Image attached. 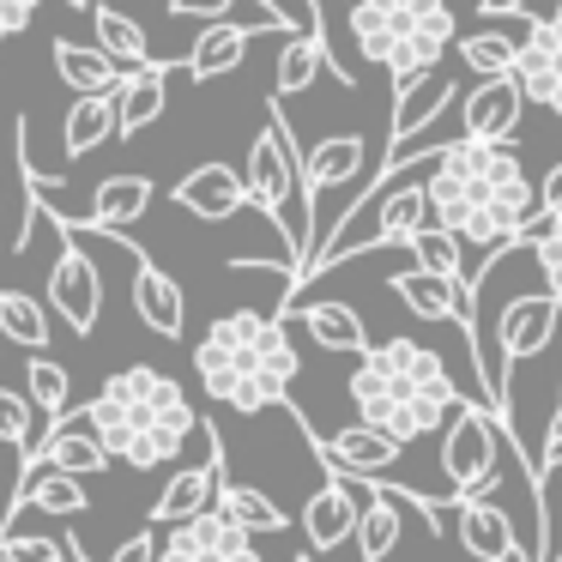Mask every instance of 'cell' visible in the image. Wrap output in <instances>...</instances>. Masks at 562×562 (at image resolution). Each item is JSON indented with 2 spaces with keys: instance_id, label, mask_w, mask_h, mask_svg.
Wrapping results in <instances>:
<instances>
[{
  "instance_id": "d4e9b609",
  "label": "cell",
  "mask_w": 562,
  "mask_h": 562,
  "mask_svg": "<svg viewBox=\"0 0 562 562\" xmlns=\"http://www.w3.org/2000/svg\"><path fill=\"white\" fill-rule=\"evenodd\" d=\"M218 514L236 526V532H248V538H279V532H291V514L279 508V496H267L260 484H224L218 490Z\"/></svg>"
},
{
  "instance_id": "6da1fadb",
  "label": "cell",
  "mask_w": 562,
  "mask_h": 562,
  "mask_svg": "<svg viewBox=\"0 0 562 562\" xmlns=\"http://www.w3.org/2000/svg\"><path fill=\"white\" fill-rule=\"evenodd\" d=\"M436 231L460 236V248H477L496 260L502 248H520V231L538 218V182L526 176L514 146H477L448 139L424 176Z\"/></svg>"
},
{
  "instance_id": "d6a6232c",
  "label": "cell",
  "mask_w": 562,
  "mask_h": 562,
  "mask_svg": "<svg viewBox=\"0 0 562 562\" xmlns=\"http://www.w3.org/2000/svg\"><path fill=\"white\" fill-rule=\"evenodd\" d=\"M405 255L417 260V272H429V279H448V284H472L465 279V248H460V236H448V231H436V224H424V231L405 243Z\"/></svg>"
},
{
  "instance_id": "7c38bea8",
  "label": "cell",
  "mask_w": 562,
  "mask_h": 562,
  "mask_svg": "<svg viewBox=\"0 0 562 562\" xmlns=\"http://www.w3.org/2000/svg\"><path fill=\"white\" fill-rule=\"evenodd\" d=\"M158 562H267V557H260L255 538L236 532V526L212 508L188 526H170V532L158 538Z\"/></svg>"
},
{
  "instance_id": "e0dca14e",
  "label": "cell",
  "mask_w": 562,
  "mask_h": 562,
  "mask_svg": "<svg viewBox=\"0 0 562 562\" xmlns=\"http://www.w3.org/2000/svg\"><path fill=\"white\" fill-rule=\"evenodd\" d=\"M127 260H134V315L146 321L158 339H182V333H188V296H182V284H176L164 267H151L139 248H127Z\"/></svg>"
},
{
  "instance_id": "74e56055",
  "label": "cell",
  "mask_w": 562,
  "mask_h": 562,
  "mask_svg": "<svg viewBox=\"0 0 562 562\" xmlns=\"http://www.w3.org/2000/svg\"><path fill=\"white\" fill-rule=\"evenodd\" d=\"M74 562H91L86 550H79V538H74ZM110 562H158V526H146V532L122 538V544L110 550Z\"/></svg>"
},
{
  "instance_id": "ab89813d",
  "label": "cell",
  "mask_w": 562,
  "mask_h": 562,
  "mask_svg": "<svg viewBox=\"0 0 562 562\" xmlns=\"http://www.w3.org/2000/svg\"><path fill=\"white\" fill-rule=\"evenodd\" d=\"M37 7H43V0H0V43L19 37V31L37 19Z\"/></svg>"
},
{
  "instance_id": "3957f363",
  "label": "cell",
  "mask_w": 562,
  "mask_h": 562,
  "mask_svg": "<svg viewBox=\"0 0 562 562\" xmlns=\"http://www.w3.org/2000/svg\"><path fill=\"white\" fill-rule=\"evenodd\" d=\"M345 393L357 405V424L393 436L400 448L448 429L453 412L465 405L460 381L448 375V357L424 339H387L375 351H363L351 381H345Z\"/></svg>"
},
{
  "instance_id": "bcb514c9",
  "label": "cell",
  "mask_w": 562,
  "mask_h": 562,
  "mask_svg": "<svg viewBox=\"0 0 562 562\" xmlns=\"http://www.w3.org/2000/svg\"><path fill=\"white\" fill-rule=\"evenodd\" d=\"M557 13H562V7H557Z\"/></svg>"
},
{
  "instance_id": "277c9868",
  "label": "cell",
  "mask_w": 562,
  "mask_h": 562,
  "mask_svg": "<svg viewBox=\"0 0 562 562\" xmlns=\"http://www.w3.org/2000/svg\"><path fill=\"white\" fill-rule=\"evenodd\" d=\"M303 357L291 351V327L284 315H260V308H236L218 315L194 345V375L206 400L231 405V412H267V405H291V381Z\"/></svg>"
},
{
  "instance_id": "4fadbf2b",
  "label": "cell",
  "mask_w": 562,
  "mask_h": 562,
  "mask_svg": "<svg viewBox=\"0 0 562 562\" xmlns=\"http://www.w3.org/2000/svg\"><path fill=\"white\" fill-rule=\"evenodd\" d=\"M514 79H520L526 103L562 115V13L532 19L520 37V55H514Z\"/></svg>"
},
{
  "instance_id": "b9f144b4",
  "label": "cell",
  "mask_w": 562,
  "mask_h": 562,
  "mask_svg": "<svg viewBox=\"0 0 562 562\" xmlns=\"http://www.w3.org/2000/svg\"><path fill=\"white\" fill-rule=\"evenodd\" d=\"M502 562H538V557H532V544H514V550H508V557H502Z\"/></svg>"
},
{
  "instance_id": "ee69618b",
  "label": "cell",
  "mask_w": 562,
  "mask_h": 562,
  "mask_svg": "<svg viewBox=\"0 0 562 562\" xmlns=\"http://www.w3.org/2000/svg\"><path fill=\"white\" fill-rule=\"evenodd\" d=\"M291 562H321V557H315V550H303V557H291Z\"/></svg>"
},
{
  "instance_id": "2e32d148",
  "label": "cell",
  "mask_w": 562,
  "mask_h": 562,
  "mask_svg": "<svg viewBox=\"0 0 562 562\" xmlns=\"http://www.w3.org/2000/svg\"><path fill=\"white\" fill-rule=\"evenodd\" d=\"M151 194H158V188H151V176H103L98 182V194H91V212L86 218H74L79 231L86 236H122L127 224H139L151 212ZM67 218V212H61Z\"/></svg>"
},
{
  "instance_id": "8d00e7d4",
  "label": "cell",
  "mask_w": 562,
  "mask_h": 562,
  "mask_svg": "<svg viewBox=\"0 0 562 562\" xmlns=\"http://www.w3.org/2000/svg\"><path fill=\"white\" fill-rule=\"evenodd\" d=\"M31 393H19V387H0V441H13L19 453L31 448Z\"/></svg>"
},
{
  "instance_id": "7a4b0ae2",
  "label": "cell",
  "mask_w": 562,
  "mask_h": 562,
  "mask_svg": "<svg viewBox=\"0 0 562 562\" xmlns=\"http://www.w3.org/2000/svg\"><path fill=\"white\" fill-rule=\"evenodd\" d=\"M91 436L110 448V460H122L127 472H158L176 465L194 436H206V417L188 400V387L176 375L151 363H127L98 387V400H86Z\"/></svg>"
},
{
  "instance_id": "44dd1931",
  "label": "cell",
  "mask_w": 562,
  "mask_h": 562,
  "mask_svg": "<svg viewBox=\"0 0 562 562\" xmlns=\"http://www.w3.org/2000/svg\"><path fill=\"white\" fill-rule=\"evenodd\" d=\"M321 74H327L333 86H345V91L357 86L351 67L333 61V43H327V37H291V43L279 49V79H272V91H279V98H296V91H308Z\"/></svg>"
},
{
  "instance_id": "ba28073f",
  "label": "cell",
  "mask_w": 562,
  "mask_h": 562,
  "mask_svg": "<svg viewBox=\"0 0 562 562\" xmlns=\"http://www.w3.org/2000/svg\"><path fill=\"white\" fill-rule=\"evenodd\" d=\"M43 212H49V206H43ZM49 218H55V212H49ZM55 231H61V255H55V267H49V308L67 321V333L91 339L98 321H103V272H98V260L79 248V236L67 231L61 218H55Z\"/></svg>"
},
{
  "instance_id": "836d02e7",
  "label": "cell",
  "mask_w": 562,
  "mask_h": 562,
  "mask_svg": "<svg viewBox=\"0 0 562 562\" xmlns=\"http://www.w3.org/2000/svg\"><path fill=\"white\" fill-rule=\"evenodd\" d=\"M25 393L37 405V417H49V429H55L67 417V405H74V375L55 357H25Z\"/></svg>"
},
{
  "instance_id": "52a82bcc",
  "label": "cell",
  "mask_w": 562,
  "mask_h": 562,
  "mask_svg": "<svg viewBox=\"0 0 562 562\" xmlns=\"http://www.w3.org/2000/svg\"><path fill=\"white\" fill-rule=\"evenodd\" d=\"M502 448H508V436H502L496 412H484V405H460L453 412V424L441 429V477H448L453 502L465 496H490L502 477ZM520 453V448H514ZM532 472V465H526ZM544 502V496H538Z\"/></svg>"
},
{
  "instance_id": "d6986e66",
  "label": "cell",
  "mask_w": 562,
  "mask_h": 562,
  "mask_svg": "<svg viewBox=\"0 0 562 562\" xmlns=\"http://www.w3.org/2000/svg\"><path fill=\"white\" fill-rule=\"evenodd\" d=\"M453 544H460L465 557H477V562H502L520 538H514V520H508L502 502L465 496V502H453Z\"/></svg>"
},
{
  "instance_id": "7bdbcfd3",
  "label": "cell",
  "mask_w": 562,
  "mask_h": 562,
  "mask_svg": "<svg viewBox=\"0 0 562 562\" xmlns=\"http://www.w3.org/2000/svg\"><path fill=\"white\" fill-rule=\"evenodd\" d=\"M61 7H74V13H86V7H98V0H61Z\"/></svg>"
},
{
  "instance_id": "1f68e13d",
  "label": "cell",
  "mask_w": 562,
  "mask_h": 562,
  "mask_svg": "<svg viewBox=\"0 0 562 562\" xmlns=\"http://www.w3.org/2000/svg\"><path fill=\"white\" fill-rule=\"evenodd\" d=\"M103 139H115V98H74V110L61 122L67 158H91Z\"/></svg>"
},
{
  "instance_id": "603a6c76",
  "label": "cell",
  "mask_w": 562,
  "mask_h": 562,
  "mask_svg": "<svg viewBox=\"0 0 562 562\" xmlns=\"http://www.w3.org/2000/svg\"><path fill=\"white\" fill-rule=\"evenodd\" d=\"M170 110V67H146V74H127L122 91H115V139L146 134L158 115Z\"/></svg>"
},
{
  "instance_id": "5bb4252c",
  "label": "cell",
  "mask_w": 562,
  "mask_h": 562,
  "mask_svg": "<svg viewBox=\"0 0 562 562\" xmlns=\"http://www.w3.org/2000/svg\"><path fill=\"white\" fill-rule=\"evenodd\" d=\"M357 520H363V496H357V484L339 472H327L315 484V496L303 502V538L315 544V557H327L345 538H357Z\"/></svg>"
},
{
  "instance_id": "d590c367",
  "label": "cell",
  "mask_w": 562,
  "mask_h": 562,
  "mask_svg": "<svg viewBox=\"0 0 562 562\" xmlns=\"http://www.w3.org/2000/svg\"><path fill=\"white\" fill-rule=\"evenodd\" d=\"M7 562H74V538H43V532H7L0 538Z\"/></svg>"
},
{
  "instance_id": "30bf717a",
  "label": "cell",
  "mask_w": 562,
  "mask_h": 562,
  "mask_svg": "<svg viewBox=\"0 0 562 562\" xmlns=\"http://www.w3.org/2000/svg\"><path fill=\"white\" fill-rule=\"evenodd\" d=\"M460 139H477V146H514L526 115V91L520 79H477L472 91H460Z\"/></svg>"
},
{
  "instance_id": "83f0119b",
  "label": "cell",
  "mask_w": 562,
  "mask_h": 562,
  "mask_svg": "<svg viewBox=\"0 0 562 562\" xmlns=\"http://www.w3.org/2000/svg\"><path fill=\"white\" fill-rule=\"evenodd\" d=\"M296 321L308 327V339H315L321 351H351V357L369 351V327L351 303H303Z\"/></svg>"
},
{
  "instance_id": "e575fe53",
  "label": "cell",
  "mask_w": 562,
  "mask_h": 562,
  "mask_svg": "<svg viewBox=\"0 0 562 562\" xmlns=\"http://www.w3.org/2000/svg\"><path fill=\"white\" fill-rule=\"evenodd\" d=\"M520 248H532V267L544 272V291L562 303V218L538 212V218L520 231Z\"/></svg>"
},
{
  "instance_id": "ac0fdd59",
  "label": "cell",
  "mask_w": 562,
  "mask_h": 562,
  "mask_svg": "<svg viewBox=\"0 0 562 562\" xmlns=\"http://www.w3.org/2000/svg\"><path fill=\"white\" fill-rule=\"evenodd\" d=\"M369 164V139L363 134H327L303 151V182H308V212L321 206V194L333 188H351Z\"/></svg>"
},
{
  "instance_id": "f1b7e54d",
  "label": "cell",
  "mask_w": 562,
  "mask_h": 562,
  "mask_svg": "<svg viewBox=\"0 0 562 562\" xmlns=\"http://www.w3.org/2000/svg\"><path fill=\"white\" fill-rule=\"evenodd\" d=\"M0 339L19 345L25 357H43V351H49V339H55L49 308H43L31 291H7V284H0Z\"/></svg>"
},
{
  "instance_id": "cb8c5ba5",
  "label": "cell",
  "mask_w": 562,
  "mask_h": 562,
  "mask_svg": "<svg viewBox=\"0 0 562 562\" xmlns=\"http://www.w3.org/2000/svg\"><path fill=\"white\" fill-rule=\"evenodd\" d=\"M405 532V502L387 484H363V520H357V557L363 562H387L393 544Z\"/></svg>"
},
{
  "instance_id": "f546056e",
  "label": "cell",
  "mask_w": 562,
  "mask_h": 562,
  "mask_svg": "<svg viewBox=\"0 0 562 562\" xmlns=\"http://www.w3.org/2000/svg\"><path fill=\"white\" fill-rule=\"evenodd\" d=\"M248 37H260V31H243V25H206L194 43V55H188V79L194 86H212V79L236 74L248 55Z\"/></svg>"
},
{
  "instance_id": "4316f807",
  "label": "cell",
  "mask_w": 562,
  "mask_h": 562,
  "mask_svg": "<svg viewBox=\"0 0 562 562\" xmlns=\"http://www.w3.org/2000/svg\"><path fill=\"white\" fill-rule=\"evenodd\" d=\"M55 74L74 86V98H115L122 79H127L103 49H79L74 37H55Z\"/></svg>"
},
{
  "instance_id": "9a60e30c",
  "label": "cell",
  "mask_w": 562,
  "mask_h": 562,
  "mask_svg": "<svg viewBox=\"0 0 562 562\" xmlns=\"http://www.w3.org/2000/svg\"><path fill=\"white\" fill-rule=\"evenodd\" d=\"M170 200L182 212H194L200 224H224V218H236V212L248 206V182H243V170H231V164H200V170H188L182 182L170 188Z\"/></svg>"
},
{
  "instance_id": "9c48e42d",
  "label": "cell",
  "mask_w": 562,
  "mask_h": 562,
  "mask_svg": "<svg viewBox=\"0 0 562 562\" xmlns=\"http://www.w3.org/2000/svg\"><path fill=\"white\" fill-rule=\"evenodd\" d=\"M224 484H231V465H224V441L212 436L206 460H200V465H176V472L164 477V490L151 496V526L170 532V526H188V520H200V514H212Z\"/></svg>"
},
{
  "instance_id": "5b68a950",
  "label": "cell",
  "mask_w": 562,
  "mask_h": 562,
  "mask_svg": "<svg viewBox=\"0 0 562 562\" xmlns=\"http://www.w3.org/2000/svg\"><path fill=\"white\" fill-rule=\"evenodd\" d=\"M351 43L363 61L387 67L393 91H405L460 43V19L448 0H351Z\"/></svg>"
},
{
  "instance_id": "8fae6325",
  "label": "cell",
  "mask_w": 562,
  "mask_h": 562,
  "mask_svg": "<svg viewBox=\"0 0 562 562\" xmlns=\"http://www.w3.org/2000/svg\"><path fill=\"white\" fill-rule=\"evenodd\" d=\"M562 327V303L550 291L538 296H508L496 315V369H502V387H508V363H526L538 357Z\"/></svg>"
},
{
  "instance_id": "60d3db41",
  "label": "cell",
  "mask_w": 562,
  "mask_h": 562,
  "mask_svg": "<svg viewBox=\"0 0 562 562\" xmlns=\"http://www.w3.org/2000/svg\"><path fill=\"white\" fill-rule=\"evenodd\" d=\"M538 212H550V218H562V158L544 170V182H538Z\"/></svg>"
},
{
  "instance_id": "4dcf8cb0",
  "label": "cell",
  "mask_w": 562,
  "mask_h": 562,
  "mask_svg": "<svg viewBox=\"0 0 562 562\" xmlns=\"http://www.w3.org/2000/svg\"><path fill=\"white\" fill-rule=\"evenodd\" d=\"M526 25H532V19H526ZM520 37H514V31H496V25H477V31H465V37L453 43V55H460V67L477 74V79H508L514 55H520Z\"/></svg>"
},
{
  "instance_id": "7402d4cb",
  "label": "cell",
  "mask_w": 562,
  "mask_h": 562,
  "mask_svg": "<svg viewBox=\"0 0 562 562\" xmlns=\"http://www.w3.org/2000/svg\"><path fill=\"white\" fill-rule=\"evenodd\" d=\"M453 103H460V86H453V79H441V74L417 79V86H405V91H393V146L429 134V127H436Z\"/></svg>"
},
{
  "instance_id": "7dc6e473",
  "label": "cell",
  "mask_w": 562,
  "mask_h": 562,
  "mask_svg": "<svg viewBox=\"0 0 562 562\" xmlns=\"http://www.w3.org/2000/svg\"><path fill=\"white\" fill-rule=\"evenodd\" d=\"M0 562H7V557H0Z\"/></svg>"
},
{
  "instance_id": "484cf974",
  "label": "cell",
  "mask_w": 562,
  "mask_h": 562,
  "mask_svg": "<svg viewBox=\"0 0 562 562\" xmlns=\"http://www.w3.org/2000/svg\"><path fill=\"white\" fill-rule=\"evenodd\" d=\"M91 31H98V49L110 55L122 74H146L151 61V43H146V25H139L134 13H122V7H91Z\"/></svg>"
},
{
  "instance_id": "ffe728a7",
  "label": "cell",
  "mask_w": 562,
  "mask_h": 562,
  "mask_svg": "<svg viewBox=\"0 0 562 562\" xmlns=\"http://www.w3.org/2000/svg\"><path fill=\"white\" fill-rule=\"evenodd\" d=\"M91 496L79 477L67 472H31L25 484H13V508L0 514V538L19 526V514H55V520H74V514H86Z\"/></svg>"
},
{
  "instance_id": "f35d334b",
  "label": "cell",
  "mask_w": 562,
  "mask_h": 562,
  "mask_svg": "<svg viewBox=\"0 0 562 562\" xmlns=\"http://www.w3.org/2000/svg\"><path fill=\"white\" fill-rule=\"evenodd\" d=\"M236 7H255V0H170V19H212V25H231Z\"/></svg>"
},
{
  "instance_id": "f6af8a7d",
  "label": "cell",
  "mask_w": 562,
  "mask_h": 562,
  "mask_svg": "<svg viewBox=\"0 0 562 562\" xmlns=\"http://www.w3.org/2000/svg\"><path fill=\"white\" fill-rule=\"evenodd\" d=\"M557 405H562V381H557Z\"/></svg>"
},
{
  "instance_id": "8992f818",
  "label": "cell",
  "mask_w": 562,
  "mask_h": 562,
  "mask_svg": "<svg viewBox=\"0 0 562 562\" xmlns=\"http://www.w3.org/2000/svg\"><path fill=\"white\" fill-rule=\"evenodd\" d=\"M248 206L267 212L272 231H279V243L296 255V272L308 267V255H315V212H308V182H303V151H296L291 127H284V110L272 103L267 110V127L255 134V146H248Z\"/></svg>"
}]
</instances>
